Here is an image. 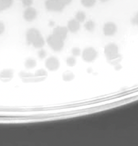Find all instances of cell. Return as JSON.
<instances>
[{
	"mask_svg": "<svg viewBox=\"0 0 138 146\" xmlns=\"http://www.w3.org/2000/svg\"><path fill=\"white\" fill-rule=\"evenodd\" d=\"M32 45L34 46V48L37 49H41L43 48V46L45 45V40L43 36L40 35V36L35 39V40L32 42Z\"/></svg>",
	"mask_w": 138,
	"mask_h": 146,
	"instance_id": "obj_12",
	"label": "cell"
},
{
	"mask_svg": "<svg viewBox=\"0 0 138 146\" xmlns=\"http://www.w3.org/2000/svg\"><path fill=\"white\" fill-rule=\"evenodd\" d=\"M60 61L55 56H50L46 60L45 66L51 72H55L59 69Z\"/></svg>",
	"mask_w": 138,
	"mask_h": 146,
	"instance_id": "obj_5",
	"label": "cell"
},
{
	"mask_svg": "<svg viewBox=\"0 0 138 146\" xmlns=\"http://www.w3.org/2000/svg\"><path fill=\"white\" fill-rule=\"evenodd\" d=\"M104 55L108 60H114L119 56V48L114 43H110L104 47Z\"/></svg>",
	"mask_w": 138,
	"mask_h": 146,
	"instance_id": "obj_2",
	"label": "cell"
},
{
	"mask_svg": "<svg viewBox=\"0 0 138 146\" xmlns=\"http://www.w3.org/2000/svg\"><path fill=\"white\" fill-rule=\"evenodd\" d=\"M83 59L86 62H92L97 57V51L92 47H88L82 53Z\"/></svg>",
	"mask_w": 138,
	"mask_h": 146,
	"instance_id": "obj_4",
	"label": "cell"
},
{
	"mask_svg": "<svg viewBox=\"0 0 138 146\" xmlns=\"http://www.w3.org/2000/svg\"><path fill=\"white\" fill-rule=\"evenodd\" d=\"M23 18L27 22H32L37 17V11L32 7H27L23 12Z\"/></svg>",
	"mask_w": 138,
	"mask_h": 146,
	"instance_id": "obj_7",
	"label": "cell"
},
{
	"mask_svg": "<svg viewBox=\"0 0 138 146\" xmlns=\"http://www.w3.org/2000/svg\"><path fill=\"white\" fill-rule=\"evenodd\" d=\"M38 57L40 58H41V59H44V58H45L47 56V53L46 50H44V49L41 48L38 51Z\"/></svg>",
	"mask_w": 138,
	"mask_h": 146,
	"instance_id": "obj_22",
	"label": "cell"
},
{
	"mask_svg": "<svg viewBox=\"0 0 138 146\" xmlns=\"http://www.w3.org/2000/svg\"><path fill=\"white\" fill-rule=\"evenodd\" d=\"M64 40L60 38L58 36H56L54 34H51L47 38V43L48 46L53 49V51H60L62 49L64 48Z\"/></svg>",
	"mask_w": 138,
	"mask_h": 146,
	"instance_id": "obj_1",
	"label": "cell"
},
{
	"mask_svg": "<svg viewBox=\"0 0 138 146\" xmlns=\"http://www.w3.org/2000/svg\"><path fill=\"white\" fill-rule=\"evenodd\" d=\"M85 29L88 31L92 32L94 31L95 27V22L92 20H88L85 23Z\"/></svg>",
	"mask_w": 138,
	"mask_h": 146,
	"instance_id": "obj_16",
	"label": "cell"
},
{
	"mask_svg": "<svg viewBox=\"0 0 138 146\" xmlns=\"http://www.w3.org/2000/svg\"><path fill=\"white\" fill-rule=\"evenodd\" d=\"M81 1L82 5L86 8L92 7L96 3V0H81Z\"/></svg>",
	"mask_w": 138,
	"mask_h": 146,
	"instance_id": "obj_18",
	"label": "cell"
},
{
	"mask_svg": "<svg viewBox=\"0 0 138 146\" xmlns=\"http://www.w3.org/2000/svg\"><path fill=\"white\" fill-rule=\"evenodd\" d=\"M69 30L67 27L64 26H57L55 28H54L53 34L58 36L60 38L62 39L63 40L66 38L68 34Z\"/></svg>",
	"mask_w": 138,
	"mask_h": 146,
	"instance_id": "obj_9",
	"label": "cell"
},
{
	"mask_svg": "<svg viewBox=\"0 0 138 146\" xmlns=\"http://www.w3.org/2000/svg\"><path fill=\"white\" fill-rule=\"evenodd\" d=\"M48 75V73L44 69H40L38 70L35 72L34 76L36 77H44V76H47Z\"/></svg>",
	"mask_w": 138,
	"mask_h": 146,
	"instance_id": "obj_20",
	"label": "cell"
},
{
	"mask_svg": "<svg viewBox=\"0 0 138 146\" xmlns=\"http://www.w3.org/2000/svg\"><path fill=\"white\" fill-rule=\"evenodd\" d=\"M75 74L73 72L70 71L65 72L64 74H62V79L65 82H69L73 81L75 79Z\"/></svg>",
	"mask_w": 138,
	"mask_h": 146,
	"instance_id": "obj_15",
	"label": "cell"
},
{
	"mask_svg": "<svg viewBox=\"0 0 138 146\" xmlns=\"http://www.w3.org/2000/svg\"><path fill=\"white\" fill-rule=\"evenodd\" d=\"M14 73L12 70H4L1 73V78L2 81H9L13 77Z\"/></svg>",
	"mask_w": 138,
	"mask_h": 146,
	"instance_id": "obj_11",
	"label": "cell"
},
{
	"mask_svg": "<svg viewBox=\"0 0 138 146\" xmlns=\"http://www.w3.org/2000/svg\"><path fill=\"white\" fill-rule=\"evenodd\" d=\"M60 1H61V3L62 4H64L65 6L67 5H69L71 3L72 0H60Z\"/></svg>",
	"mask_w": 138,
	"mask_h": 146,
	"instance_id": "obj_25",
	"label": "cell"
},
{
	"mask_svg": "<svg viewBox=\"0 0 138 146\" xmlns=\"http://www.w3.org/2000/svg\"><path fill=\"white\" fill-rule=\"evenodd\" d=\"M86 18V15L85 12L78 11L75 15V19L80 23H83L85 22Z\"/></svg>",
	"mask_w": 138,
	"mask_h": 146,
	"instance_id": "obj_17",
	"label": "cell"
},
{
	"mask_svg": "<svg viewBox=\"0 0 138 146\" xmlns=\"http://www.w3.org/2000/svg\"><path fill=\"white\" fill-rule=\"evenodd\" d=\"M46 9L51 12H60L64 9L65 5L60 0H46L45 2Z\"/></svg>",
	"mask_w": 138,
	"mask_h": 146,
	"instance_id": "obj_3",
	"label": "cell"
},
{
	"mask_svg": "<svg viewBox=\"0 0 138 146\" xmlns=\"http://www.w3.org/2000/svg\"><path fill=\"white\" fill-rule=\"evenodd\" d=\"M66 64L69 67H74L77 64V59L75 56H69L66 59Z\"/></svg>",
	"mask_w": 138,
	"mask_h": 146,
	"instance_id": "obj_19",
	"label": "cell"
},
{
	"mask_svg": "<svg viewBox=\"0 0 138 146\" xmlns=\"http://www.w3.org/2000/svg\"><path fill=\"white\" fill-rule=\"evenodd\" d=\"M100 1H101V2H102V3H105V2H107V1H108L109 0H99Z\"/></svg>",
	"mask_w": 138,
	"mask_h": 146,
	"instance_id": "obj_27",
	"label": "cell"
},
{
	"mask_svg": "<svg viewBox=\"0 0 138 146\" xmlns=\"http://www.w3.org/2000/svg\"><path fill=\"white\" fill-rule=\"evenodd\" d=\"M103 33L106 36H114L116 33L118 31V27L116 23L112 22H106L103 26Z\"/></svg>",
	"mask_w": 138,
	"mask_h": 146,
	"instance_id": "obj_6",
	"label": "cell"
},
{
	"mask_svg": "<svg viewBox=\"0 0 138 146\" xmlns=\"http://www.w3.org/2000/svg\"><path fill=\"white\" fill-rule=\"evenodd\" d=\"M80 22H79L75 18L70 20L68 23H67V27L69 31L73 33H75L78 32L79 29H80L81 25Z\"/></svg>",
	"mask_w": 138,
	"mask_h": 146,
	"instance_id": "obj_10",
	"label": "cell"
},
{
	"mask_svg": "<svg viewBox=\"0 0 138 146\" xmlns=\"http://www.w3.org/2000/svg\"><path fill=\"white\" fill-rule=\"evenodd\" d=\"M5 25L2 22H0V34H2L5 31Z\"/></svg>",
	"mask_w": 138,
	"mask_h": 146,
	"instance_id": "obj_26",
	"label": "cell"
},
{
	"mask_svg": "<svg viewBox=\"0 0 138 146\" xmlns=\"http://www.w3.org/2000/svg\"><path fill=\"white\" fill-rule=\"evenodd\" d=\"M32 3H33L32 0H22V4L23 6L26 7H31L32 5Z\"/></svg>",
	"mask_w": 138,
	"mask_h": 146,
	"instance_id": "obj_23",
	"label": "cell"
},
{
	"mask_svg": "<svg viewBox=\"0 0 138 146\" xmlns=\"http://www.w3.org/2000/svg\"><path fill=\"white\" fill-rule=\"evenodd\" d=\"M25 67L27 68V69H33L36 66L37 62L36 60L33 58H28L25 61L24 63Z\"/></svg>",
	"mask_w": 138,
	"mask_h": 146,
	"instance_id": "obj_13",
	"label": "cell"
},
{
	"mask_svg": "<svg viewBox=\"0 0 138 146\" xmlns=\"http://www.w3.org/2000/svg\"><path fill=\"white\" fill-rule=\"evenodd\" d=\"M40 33L36 28H31L26 33V40L28 44H32L35 39L40 35Z\"/></svg>",
	"mask_w": 138,
	"mask_h": 146,
	"instance_id": "obj_8",
	"label": "cell"
},
{
	"mask_svg": "<svg viewBox=\"0 0 138 146\" xmlns=\"http://www.w3.org/2000/svg\"><path fill=\"white\" fill-rule=\"evenodd\" d=\"M131 23L134 25H138V12L134 15L132 20H131Z\"/></svg>",
	"mask_w": 138,
	"mask_h": 146,
	"instance_id": "obj_24",
	"label": "cell"
},
{
	"mask_svg": "<svg viewBox=\"0 0 138 146\" xmlns=\"http://www.w3.org/2000/svg\"><path fill=\"white\" fill-rule=\"evenodd\" d=\"M71 54L72 55L74 56H78L81 55V50L79 48H77V47H75L73 49H71Z\"/></svg>",
	"mask_w": 138,
	"mask_h": 146,
	"instance_id": "obj_21",
	"label": "cell"
},
{
	"mask_svg": "<svg viewBox=\"0 0 138 146\" xmlns=\"http://www.w3.org/2000/svg\"><path fill=\"white\" fill-rule=\"evenodd\" d=\"M13 3V0H0V11L7 10Z\"/></svg>",
	"mask_w": 138,
	"mask_h": 146,
	"instance_id": "obj_14",
	"label": "cell"
}]
</instances>
